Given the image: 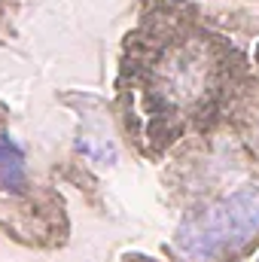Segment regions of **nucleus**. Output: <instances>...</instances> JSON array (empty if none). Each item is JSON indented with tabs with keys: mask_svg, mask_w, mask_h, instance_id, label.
Returning a JSON list of instances; mask_svg holds the SVG:
<instances>
[{
	"mask_svg": "<svg viewBox=\"0 0 259 262\" xmlns=\"http://www.w3.org/2000/svg\"><path fill=\"white\" fill-rule=\"evenodd\" d=\"M140 82L165 122L192 113L220 85V43L198 25H165L140 49Z\"/></svg>",
	"mask_w": 259,
	"mask_h": 262,
	"instance_id": "1",
	"label": "nucleus"
},
{
	"mask_svg": "<svg viewBox=\"0 0 259 262\" xmlns=\"http://www.w3.org/2000/svg\"><path fill=\"white\" fill-rule=\"evenodd\" d=\"M259 235V189L244 186L235 189L220 201L201 207L192 213L180 232L177 247L183 256L195 262L223 259L229 253H238Z\"/></svg>",
	"mask_w": 259,
	"mask_h": 262,
	"instance_id": "2",
	"label": "nucleus"
},
{
	"mask_svg": "<svg viewBox=\"0 0 259 262\" xmlns=\"http://www.w3.org/2000/svg\"><path fill=\"white\" fill-rule=\"evenodd\" d=\"M25 152L21 146L6 134L0 131V183L9 189V192H21L25 189Z\"/></svg>",
	"mask_w": 259,
	"mask_h": 262,
	"instance_id": "3",
	"label": "nucleus"
},
{
	"mask_svg": "<svg viewBox=\"0 0 259 262\" xmlns=\"http://www.w3.org/2000/svg\"><path fill=\"white\" fill-rule=\"evenodd\" d=\"M256 262H259V259H256Z\"/></svg>",
	"mask_w": 259,
	"mask_h": 262,
	"instance_id": "4",
	"label": "nucleus"
}]
</instances>
